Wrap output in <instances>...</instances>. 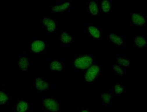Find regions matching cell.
<instances>
[{"label":"cell","mask_w":149,"mask_h":112,"mask_svg":"<svg viewBox=\"0 0 149 112\" xmlns=\"http://www.w3.org/2000/svg\"><path fill=\"white\" fill-rule=\"evenodd\" d=\"M29 108L28 103L24 101H19L17 104L16 110L17 112H26Z\"/></svg>","instance_id":"10"},{"label":"cell","mask_w":149,"mask_h":112,"mask_svg":"<svg viewBox=\"0 0 149 112\" xmlns=\"http://www.w3.org/2000/svg\"><path fill=\"white\" fill-rule=\"evenodd\" d=\"M132 20L134 24L139 26H142L146 23L145 18L138 14H134L132 15Z\"/></svg>","instance_id":"9"},{"label":"cell","mask_w":149,"mask_h":112,"mask_svg":"<svg viewBox=\"0 0 149 112\" xmlns=\"http://www.w3.org/2000/svg\"><path fill=\"white\" fill-rule=\"evenodd\" d=\"M115 90L116 92L118 94L122 93L123 90V88L119 85H117L116 86Z\"/></svg>","instance_id":"22"},{"label":"cell","mask_w":149,"mask_h":112,"mask_svg":"<svg viewBox=\"0 0 149 112\" xmlns=\"http://www.w3.org/2000/svg\"><path fill=\"white\" fill-rule=\"evenodd\" d=\"M102 10L104 13H107L109 11L110 9V5L109 2L107 0H105L102 3Z\"/></svg>","instance_id":"18"},{"label":"cell","mask_w":149,"mask_h":112,"mask_svg":"<svg viewBox=\"0 0 149 112\" xmlns=\"http://www.w3.org/2000/svg\"><path fill=\"white\" fill-rule=\"evenodd\" d=\"M70 4L68 2L64 3L61 4L56 5L52 7V10L55 13H59L62 12L70 7Z\"/></svg>","instance_id":"8"},{"label":"cell","mask_w":149,"mask_h":112,"mask_svg":"<svg viewBox=\"0 0 149 112\" xmlns=\"http://www.w3.org/2000/svg\"><path fill=\"white\" fill-rule=\"evenodd\" d=\"M50 68L51 70L54 71H59L62 70V65L59 61L54 60L50 63Z\"/></svg>","instance_id":"11"},{"label":"cell","mask_w":149,"mask_h":112,"mask_svg":"<svg viewBox=\"0 0 149 112\" xmlns=\"http://www.w3.org/2000/svg\"><path fill=\"white\" fill-rule=\"evenodd\" d=\"M35 86L37 90L42 91L49 88L48 83L44 80L40 78H37L35 80Z\"/></svg>","instance_id":"6"},{"label":"cell","mask_w":149,"mask_h":112,"mask_svg":"<svg viewBox=\"0 0 149 112\" xmlns=\"http://www.w3.org/2000/svg\"><path fill=\"white\" fill-rule=\"evenodd\" d=\"M93 63L92 58L88 56L81 57L77 59L74 62V65L78 69H87Z\"/></svg>","instance_id":"1"},{"label":"cell","mask_w":149,"mask_h":112,"mask_svg":"<svg viewBox=\"0 0 149 112\" xmlns=\"http://www.w3.org/2000/svg\"><path fill=\"white\" fill-rule=\"evenodd\" d=\"M110 39L114 43L118 45H121L123 43V41L118 36L114 34H111L110 36Z\"/></svg>","instance_id":"15"},{"label":"cell","mask_w":149,"mask_h":112,"mask_svg":"<svg viewBox=\"0 0 149 112\" xmlns=\"http://www.w3.org/2000/svg\"><path fill=\"white\" fill-rule=\"evenodd\" d=\"M29 65V60L26 57H22L19 58L18 61L19 67L23 71L27 70Z\"/></svg>","instance_id":"7"},{"label":"cell","mask_w":149,"mask_h":112,"mask_svg":"<svg viewBox=\"0 0 149 112\" xmlns=\"http://www.w3.org/2000/svg\"><path fill=\"white\" fill-rule=\"evenodd\" d=\"M114 70L116 71L118 74L122 75L123 74V71L122 69L118 65H115L113 66Z\"/></svg>","instance_id":"21"},{"label":"cell","mask_w":149,"mask_h":112,"mask_svg":"<svg viewBox=\"0 0 149 112\" xmlns=\"http://www.w3.org/2000/svg\"><path fill=\"white\" fill-rule=\"evenodd\" d=\"M118 62L120 64L125 66H128L130 64V61L123 58H119L118 59Z\"/></svg>","instance_id":"19"},{"label":"cell","mask_w":149,"mask_h":112,"mask_svg":"<svg viewBox=\"0 0 149 112\" xmlns=\"http://www.w3.org/2000/svg\"><path fill=\"white\" fill-rule=\"evenodd\" d=\"M89 9L92 14L96 15L98 14V9L97 6L95 2H92L90 3L89 5Z\"/></svg>","instance_id":"14"},{"label":"cell","mask_w":149,"mask_h":112,"mask_svg":"<svg viewBox=\"0 0 149 112\" xmlns=\"http://www.w3.org/2000/svg\"><path fill=\"white\" fill-rule=\"evenodd\" d=\"M135 43L137 46L139 47H142L146 45V40L143 37H137L135 39Z\"/></svg>","instance_id":"16"},{"label":"cell","mask_w":149,"mask_h":112,"mask_svg":"<svg viewBox=\"0 0 149 112\" xmlns=\"http://www.w3.org/2000/svg\"><path fill=\"white\" fill-rule=\"evenodd\" d=\"M89 31L93 37L96 38H99L100 34L99 31L94 26H90L88 28Z\"/></svg>","instance_id":"13"},{"label":"cell","mask_w":149,"mask_h":112,"mask_svg":"<svg viewBox=\"0 0 149 112\" xmlns=\"http://www.w3.org/2000/svg\"><path fill=\"white\" fill-rule=\"evenodd\" d=\"M44 106L49 111L57 112L59 110V105L55 99L52 98H46L43 101Z\"/></svg>","instance_id":"2"},{"label":"cell","mask_w":149,"mask_h":112,"mask_svg":"<svg viewBox=\"0 0 149 112\" xmlns=\"http://www.w3.org/2000/svg\"><path fill=\"white\" fill-rule=\"evenodd\" d=\"M46 48L44 42L40 40H35L31 45V51L35 53H39L43 51Z\"/></svg>","instance_id":"3"},{"label":"cell","mask_w":149,"mask_h":112,"mask_svg":"<svg viewBox=\"0 0 149 112\" xmlns=\"http://www.w3.org/2000/svg\"><path fill=\"white\" fill-rule=\"evenodd\" d=\"M9 99L8 96L3 92L0 91V105L5 104Z\"/></svg>","instance_id":"17"},{"label":"cell","mask_w":149,"mask_h":112,"mask_svg":"<svg viewBox=\"0 0 149 112\" xmlns=\"http://www.w3.org/2000/svg\"><path fill=\"white\" fill-rule=\"evenodd\" d=\"M61 40L63 43L68 44L71 42L72 38L68 33L64 32L61 34Z\"/></svg>","instance_id":"12"},{"label":"cell","mask_w":149,"mask_h":112,"mask_svg":"<svg viewBox=\"0 0 149 112\" xmlns=\"http://www.w3.org/2000/svg\"><path fill=\"white\" fill-rule=\"evenodd\" d=\"M99 71V68L97 65H93L86 72L85 78L88 82H92L95 78Z\"/></svg>","instance_id":"4"},{"label":"cell","mask_w":149,"mask_h":112,"mask_svg":"<svg viewBox=\"0 0 149 112\" xmlns=\"http://www.w3.org/2000/svg\"><path fill=\"white\" fill-rule=\"evenodd\" d=\"M82 112H89L88 111L86 110H84Z\"/></svg>","instance_id":"23"},{"label":"cell","mask_w":149,"mask_h":112,"mask_svg":"<svg viewBox=\"0 0 149 112\" xmlns=\"http://www.w3.org/2000/svg\"><path fill=\"white\" fill-rule=\"evenodd\" d=\"M42 22L49 32H53L56 30V25L55 21L52 19L46 17L42 19Z\"/></svg>","instance_id":"5"},{"label":"cell","mask_w":149,"mask_h":112,"mask_svg":"<svg viewBox=\"0 0 149 112\" xmlns=\"http://www.w3.org/2000/svg\"><path fill=\"white\" fill-rule=\"evenodd\" d=\"M111 98V95L109 94H102V98L103 101L107 104L110 102Z\"/></svg>","instance_id":"20"}]
</instances>
